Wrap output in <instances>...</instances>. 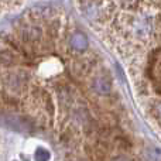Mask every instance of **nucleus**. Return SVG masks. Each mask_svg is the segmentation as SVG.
<instances>
[{
  "mask_svg": "<svg viewBox=\"0 0 161 161\" xmlns=\"http://www.w3.org/2000/svg\"><path fill=\"white\" fill-rule=\"evenodd\" d=\"M20 62H21V55L19 53L8 48L7 45L0 48V67L13 68V67H17Z\"/></svg>",
  "mask_w": 161,
  "mask_h": 161,
  "instance_id": "nucleus-4",
  "label": "nucleus"
},
{
  "mask_svg": "<svg viewBox=\"0 0 161 161\" xmlns=\"http://www.w3.org/2000/svg\"><path fill=\"white\" fill-rule=\"evenodd\" d=\"M114 2L120 8L125 10H134L140 4V0H114Z\"/></svg>",
  "mask_w": 161,
  "mask_h": 161,
  "instance_id": "nucleus-7",
  "label": "nucleus"
},
{
  "mask_svg": "<svg viewBox=\"0 0 161 161\" xmlns=\"http://www.w3.org/2000/svg\"><path fill=\"white\" fill-rule=\"evenodd\" d=\"M19 40L23 42L24 47L28 45V48H37L44 41V31H42L41 25L36 24V23H31V24L24 25L20 30Z\"/></svg>",
  "mask_w": 161,
  "mask_h": 161,
  "instance_id": "nucleus-3",
  "label": "nucleus"
},
{
  "mask_svg": "<svg viewBox=\"0 0 161 161\" xmlns=\"http://www.w3.org/2000/svg\"><path fill=\"white\" fill-rule=\"evenodd\" d=\"M68 45H69L71 51L74 54H83L88 50V37L85 36L80 31H75V33L71 34L69 40H68Z\"/></svg>",
  "mask_w": 161,
  "mask_h": 161,
  "instance_id": "nucleus-5",
  "label": "nucleus"
},
{
  "mask_svg": "<svg viewBox=\"0 0 161 161\" xmlns=\"http://www.w3.org/2000/svg\"><path fill=\"white\" fill-rule=\"evenodd\" d=\"M3 86L4 89L13 96L21 95L23 92H25L28 89V83H30V74L25 69H13L7 71L2 78Z\"/></svg>",
  "mask_w": 161,
  "mask_h": 161,
  "instance_id": "nucleus-2",
  "label": "nucleus"
},
{
  "mask_svg": "<svg viewBox=\"0 0 161 161\" xmlns=\"http://www.w3.org/2000/svg\"><path fill=\"white\" fill-rule=\"evenodd\" d=\"M146 158L147 161H161V150L156 147H151L146 150Z\"/></svg>",
  "mask_w": 161,
  "mask_h": 161,
  "instance_id": "nucleus-8",
  "label": "nucleus"
},
{
  "mask_svg": "<svg viewBox=\"0 0 161 161\" xmlns=\"http://www.w3.org/2000/svg\"><path fill=\"white\" fill-rule=\"evenodd\" d=\"M153 110H154V114L158 120H161V100H157L153 106Z\"/></svg>",
  "mask_w": 161,
  "mask_h": 161,
  "instance_id": "nucleus-10",
  "label": "nucleus"
},
{
  "mask_svg": "<svg viewBox=\"0 0 161 161\" xmlns=\"http://www.w3.org/2000/svg\"><path fill=\"white\" fill-rule=\"evenodd\" d=\"M126 31L133 40H147L154 33V19L148 14H140L126 21Z\"/></svg>",
  "mask_w": 161,
  "mask_h": 161,
  "instance_id": "nucleus-1",
  "label": "nucleus"
},
{
  "mask_svg": "<svg viewBox=\"0 0 161 161\" xmlns=\"http://www.w3.org/2000/svg\"><path fill=\"white\" fill-rule=\"evenodd\" d=\"M113 161H131L130 158H129L127 156H117L116 158H114Z\"/></svg>",
  "mask_w": 161,
  "mask_h": 161,
  "instance_id": "nucleus-11",
  "label": "nucleus"
},
{
  "mask_svg": "<svg viewBox=\"0 0 161 161\" xmlns=\"http://www.w3.org/2000/svg\"><path fill=\"white\" fill-rule=\"evenodd\" d=\"M50 160V153L45 148H38L36 153V161H48Z\"/></svg>",
  "mask_w": 161,
  "mask_h": 161,
  "instance_id": "nucleus-9",
  "label": "nucleus"
},
{
  "mask_svg": "<svg viewBox=\"0 0 161 161\" xmlns=\"http://www.w3.org/2000/svg\"><path fill=\"white\" fill-rule=\"evenodd\" d=\"M92 88L100 96H106L112 92V82L110 79L108 78V75H103V74H99L96 75L92 80Z\"/></svg>",
  "mask_w": 161,
  "mask_h": 161,
  "instance_id": "nucleus-6",
  "label": "nucleus"
}]
</instances>
